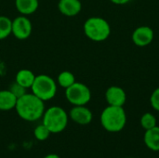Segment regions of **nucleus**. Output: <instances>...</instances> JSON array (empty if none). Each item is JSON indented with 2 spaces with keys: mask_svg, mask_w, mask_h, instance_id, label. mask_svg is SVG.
<instances>
[{
  "mask_svg": "<svg viewBox=\"0 0 159 158\" xmlns=\"http://www.w3.org/2000/svg\"><path fill=\"white\" fill-rule=\"evenodd\" d=\"M15 110L22 120L34 122L42 118L45 112V102L33 93H25L17 99Z\"/></svg>",
  "mask_w": 159,
  "mask_h": 158,
  "instance_id": "f257e3e1",
  "label": "nucleus"
},
{
  "mask_svg": "<svg viewBox=\"0 0 159 158\" xmlns=\"http://www.w3.org/2000/svg\"><path fill=\"white\" fill-rule=\"evenodd\" d=\"M101 124L102 128L111 133L121 131L127 123V115L123 107L108 105L101 114Z\"/></svg>",
  "mask_w": 159,
  "mask_h": 158,
  "instance_id": "f03ea898",
  "label": "nucleus"
},
{
  "mask_svg": "<svg viewBox=\"0 0 159 158\" xmlns=\"http://www.w3.org/2000/svg\"><path fill=\"white\" fill-rule=\"evenodd\" d=\"M69 115L60 106H51L45 110L42 116V124H44L51 134L62 132L68 125Z\"/></svg>",
  "mask_w": 159,
  "mask_h": 158,
  "instance_id": "7ed1b4c3",
  "label": "nucleus"
},
{
  "mask_svg": "<svg viewBox=\"0 0 159 158\" xmlns=\"http://www.w3.org/2000/svg\"><path fill=\"white\" fill-rule=\"evenodd\" d=\"M86 36L94 42H102L106 40L111 34L110 24L106 20L101 17L89 18L83 26Z\"/></svg>",
  "mask_w": 159,
  "mask_h": 158,
  "instance_id": "20e7f679",
  "label": "nucleus"
},
{
  "mask_svg": "<svg viewBox=\"0 0 159 158\" xmlns=\"http://www.w3.org/2000/svg\"><path fill=\"white\" fill-rule=\"evenodd\" d=\"M57 85V82L48 74H38L35 76L31 90L43 102H48L56 96Z\"/></svg>",
  "mask_w": 159,
  "mask_h": 158,
  "instance_id": "39448f33",
  "label": "nucleus"
},
{
  "mask_svg": "<svg viewBox=\"0 0 159 158\" xmlns=\"http://www.w3.org/2000/svg\"><path fill=\"white\" fill-rule=\"evenodd\" d=\"M65 98L74 106L87 105L91 100V91L85 84L75 81L65 89Z\"/></svg>",
  "mask_w": 159,
  "mask_h": 158,
  "instance_id": "423d86ee",
  "label": "nucleus"
},
{
  "mask_svg": "<svg viewBox=\"0 0 159 158\" xmlns=\"http://www.w3.org/2000/svg\"><path fill=\"white\" fill-rule=\"evenodd\" d=\"M33 31L32 21L27 16L20 15L12 20L11 34L19 40H25L30 37Z\"/></svg>",
  "mask_w": 159,
  "mask_h": 158,
  "instance_id": "0eeeda50",
  "label": "nucleus"
},
{
  "mask_svg": "<svg viewBox=\"0 0 159 158\" xmlns=\"http://www.w3.org/2000/svg\"><path fill=\"white\" fill-rule=\"evenodd\" d=\"M68 115H69V118L72 121L81 126H86L90 124L93 119L92 112L88 107H86V105L74 106L70 110Z\"/></svg>",
  "mask_w": 159,
  "mask_h": 158,
  "instance_id": "6e6552de",
  "label": "nucleus"
},
{
  "mask_svg": "<svg viewBox=\"0 0 159 158\" xmlns=\"http://www.w3.org/2000/svg\"><path fill=\"white\" fill-rule=\"evenodd\" d=\"M153 39H154V31L149 26H140L136 28L132 34L133 43L141 47L150 45Z\"/></svg>",
  "mask_w": 159,
  "mask_h": 158,
  "instance_id": "1a4fd4ad",
  "label": "nucleus"
},
{
  "mask_svg": "<svg viewBox=\"0 0 159 158\" xmlns=\"http://www.w3.org/2000/svg\"><path fill=\"white\" fill-rule=\"evenodd\" d=\"M105 100L108 105L123 107L127 101V94L122 88L112 86L108 88L105 92Z\"/></svg>",
  "mask_w": 159,
  "mask_h": 158,
  "instance_id": "9d476101",
  "label": "nucleus"
},
{
  "mask_svg": "<svg viewBox=\"0 0 159 158\" xmlns=\"http://www.w3.org/2000/svg\"><path fill=\"white\" fill-rule=\"evenodd\" d=\"M59 11L66 17H75L82 9L80 0H60L58 2Z\"/></svg>",
  "mask_w": 159,
  "mask_h": 158,
  "instance_id": "9b49d317",
  "label": "nucleus"
},
{
  "mask_svg": "<svg viewBox=\"0 0 159 158\" xmlns=\"http://www.w3.org/2000/svg\"><path fill=\"white\" fill-rule=\"evenodd\" d=\"M143 142L148 149L154 152H159V127L145 130Z\"/></svg>",
  "mask_w": 159,
  "mask_h": 158,
  "instance_id": "f8f14e48",
  "label": "nucleus"
},
{
  "mask_svg": "<svg viewBox=\"0 0 159 158\" xmlns=\"http://www.w3.org/2000/svg\"><path fill=\"white\" fill-rule=\"evenodd\" d=\"M17 99L9 89L0 90V111L7 112L15 109Z\"/></svg>",
  "mask_w": 159,
  "mask_h": 158,
  "instance_id": "ddd939ff",
  "label": "nucleus"
},
{
  "mask_svg": "<svg viewBox=\"0 0 159 158\" xmlns=\"http://www.w3.org/2000/svg\"><path fill=\"white\" fill-rule=\"evenodd\" d=\"M15 7L20 15L28 16L34 13L38 7V0H15Z\"/></svg>",
  "mask_w": 159,
  "mask_h": 158,
  "instance_id": "4468645a",
  "label": "nucleus"
},
{
  "mask_svg": "<svg viewBox=\"0 0 159 158\" xmlns=\"http://www.w3.org/2000/svg\"><path fill=\"white\" fill-rule=\"evenodd\" d=\"M35 74L29 69H21L20 70L16 76H15V82L23 87L24 88L28 89L31 88V87L34 84V81L35 79Z\"/></svg>",
  "mask_w": 159,
  "mask_h": 158,
  "instance_id": "2eb2a0df",
  "label": "nucleus"
},
{
  "mask_svg": "<svg viewBox=\"0 0 159 158\" xmlns=\"http://www.w3.org/2000/svg\"><path fill=\"white\" fill-rule=\"evenodd\" d=\"M75 82V77L74 74L69 71H62L58 74L57 84L64 89L71 87Z\"/></svg>",
  "mask_w": 159,
  "mask_h": 158,
  "instance_id": "dca6fc26",
  "label": "nucleus"
},
{
  "mask_svg": "<svg viewBox=\"0 0 159 158\" xmlns=\"http://www.w3.org/2000/svg\"><path fill=\"white\" fill-rule=\"evenodd\" d=\"M12 20L7 16L0 15V40L7 38L11 34Z\"/></svg>",
  "mask_w": 159,
  "mask_h": 158,
  "instance_id": "f3484780",
  "label": "nucleus"
},
{
  "mask_svg": "<svg viewBox=\"0 0 159 158\" xmlns=\"http://www.w3.org/2000/svg\"><path fill=\"white\" fill-rule=\"evenodd\" d=\"M50 134H51L50 131L44 124H40V125L36 126L34 129V136L39 142H44V141L48 140V137L50 136Z\"/></svg>",
  "mask_w": 159,
  "mask_h": 158,
  "instance_id": "a211bd4d",
  "label": "nucleus"
},
{
  "mask_svg": "<svg viewBox=\"0 0 159 158\" xmlns=\"http://www.w3.org/2000/svg\"><path fill=\"white\" fill-rule=\"evenodd\" d=\"M141 126L144 130L153 129L157 126V118L151 113H145L141 117Z\"/></svg>",
  "mask_w": 159,
  "mask_h": 158,
  "instance_id": "6ab92c4d",
  "label": "nucleus"
},
{
  "mask_svg": "<svg viewBox=\"0 0 159 158\" xmlns=\"http://www.w3.org/2000/svg\"><path fill=\"white\" fill-rule=\"evenodd\" d=\"M17 98H20V96H22V95H24L25 93H27L26 92V88H24L23 87H21L20 85H19L18 83H16V82H14L11 86H10V88H8Z\"/></svg>",
  "mask_w": 159,
  "mask_h": 158,
  "instance_id": "aec40b11",
  "label": "nucleus"
},
{
  "mask_svg": "<svg viewBox=\"0 0 159 158\" xmlns=\"http://www.w3.org/2000/svg\"><path fill=\"white\" fill-rule=\"evenodd\" d=\"M150 103L154 110L159 112V88H156L153 91V93L150 97Z\"/></svg>",
  "mask_w": 159,
  "mask_h": 158,
  "instance_id": "412c9836",
  "label": "nucleus"
},
{
  "mask_svg": "<svg viewBox=\"0 0 159 158\" xmlns=\"http://www.w3.org/2000/svg\"><path fill=\"white\" fill-rule=\"evenodd\" d=\"M110 1L116 5H125V4L129 3L130 0H110Z\"/></svg>",
  "mask_w": 159,
  "mask_h": 158,
  "instance_id": "4be33fe9",
  "label": "nucleus"
},
{
  "mask_svg": "<svg viewBox=\"0 0 159 158\" xmlns=\"http://www.w3.org/2000/svg\"><path fill=\"white\" fill-rule=\"evenodd\" d=\"M43 158H61V156H58L57 154H48V155L45 156Z\"/></svg>",
  "mask_w": 159,
  "mask_h": 158,
  "instance_id": "5701e85b",
  "label": "nucleus"
},
{
  "mask_svg": "<svg viewBox=\"0 0 159 158\" xmlns=\"http://www.w3.org/2000/svg\"><path fill=\"white\" fill-rule=\"evenodd\" d=\"M128 158H133V157H128Z\"/></svg>",
  "mask_w": 159,
  "mask_h": 158,
  "instance_id": "b1692460",
  "label": "nucleus"
}]
</instances>
